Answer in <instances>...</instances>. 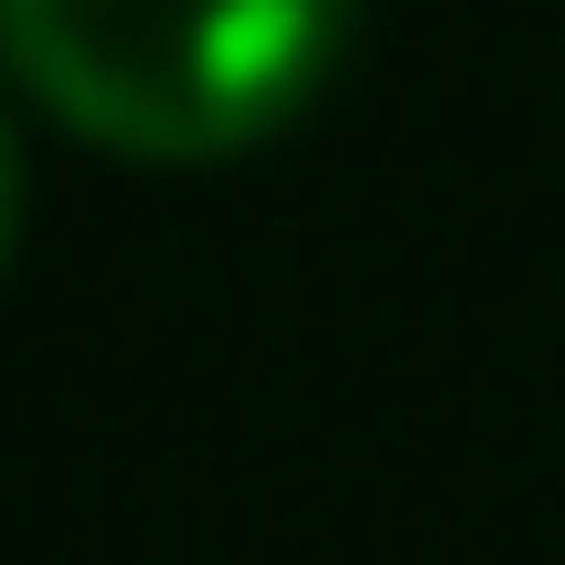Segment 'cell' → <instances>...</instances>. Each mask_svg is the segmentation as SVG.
<instances>
[{
    "label": "cell",
    "instance_id": "obj_1",
    "mask_svg": "<svg viewBox=\"0 0 565 565\" xmlns=\"http://www.w3.org/2000/svg\"><path fill=\"white\" fill-rule=\"evenodd\" d=\"M361 0H0V61L97 145L217 157L338 73Z\"/></svg>",
    "mask_w": 565,
    "mask_h": 565
},
{
    "label": "cell",
    "instance_id": "obj_2",
    "mask_svg": "<svg viewBox=\"0 0 565 565\" xmlns=\"http://www.w3.org/2000/svg\"><path fill=\"white\" fill-rule=\"evenodd\" d=\"M12 217H24V145H12V120H0V253H12Z\"/></svg>",
    "mask_w": 565,
    "mask_h": 565
}]
</instances>
